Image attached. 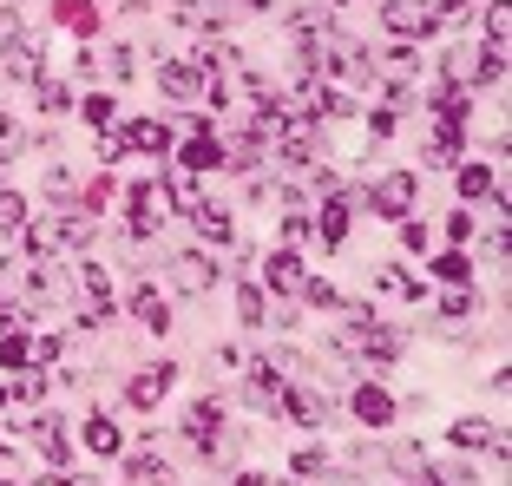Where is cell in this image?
Returning <instances> with one entry per match:
<instances>
[{"mask_svg": "<svg viewBox=\"0 0 512 486\" xmlns=\"http://www.w3.org/2000/svg\"><path fill=\"white\" fill-rule=\"evenodd\" d=\"M388 460H394V473H401V480H421V473H427V460H421V447H414V441H401Z\"/></svg>", "mask_w": 512, "mask_h": 486, "instance_id": "33", "label": "cell"}, {"mask_svg": "<svg viewBox=\"0 0 512 486\" xmlns=\"http://www.w3.org/2000/svg\"><path fill=\"white\" fill-rule=\"evenodd\" d=\"M263 276H270L276 296H302V283H309V276H302V263H296V250H276V257L263 263Z\"/></svg>", "mask_w": 512, "mask_h": 486, "instance_id": "8", "label": "cell"}, {"mask_svg": "<svg viewBox=\"0 0 512 486\" xmlns=\"http://www.w3.org/2000/svg\"><path fill=\"white\" fill-rule=\"evenodd\" d=\"M401 243H407V250H414V257H427V250H434V243H427V230H421V224H407V230H401Z\"/></svg>", "mask_w": 512, "mask_h": 486, "instance_id": "44", "label": "cell"}, {"mask_svg": "<svg viewBox=\"0 0 512 486\" xmlns=\"http://www.w3.org/2000/svg\"><path fill=\"white\" fill-rule=\"evenodd\" d=\"M355 421L388 427L394 421V395H388V388H375V381H368V388H355Z\"/></svg>", "mask_w": 512, "mask_h": 486, "instance_id": "11", "label": "cell"}, {"mask_svg": "<svg viewBox=\"0 0 512 486\" xmlns=\"http://www.w3.org/2000/svg\"><path fill=\"white\" fill-rule=\"evenodd\" d=\"M302 237H309V224H302V217H296V211H289V217H283V250H296V243H302Z\"/></svg>", "mask_w": 512, "mask_h": 486, "instance_id": "43", "label": "cell"}, {"mask_svg": "<svg viewBox=\"0 0 512 486\" xmlns=\"http://www.w3.org/2000/svg\"><path fill=\"white\" fill-rule=\"evenodd\" d=\"M302 303H309V309H342L348 296L335 283H316V276H309V283H302Z\"/></svg>", "mask_w": 512, "mask_h": 486, "instance_id": "30", "label": "cell"}, {"mask_svg": "<svg viewBox=\"0 0 512 486\" xmlns=\"http://www.w3.org/2000/svg\"><path fill=\"white\" fill-rule=\"evenodd\" d=\"M20 401H46V375H20Z\"/></svg>", "mask_w": 512, "mask_h": 486, "instance_id": "45", "label": "cell"}, {"mask_svg": "<svg viewBox=\"0 0 512 486\" xmlns=\"http://www.w3.org/2000/svg\"><path fill=\"white\" fill-rule=\"evenodd\" d=\"M0 66H7V79H20V86H40V40H33V33H27V40H20V46H7V53H0Z\"/></svg>", "mask_w": 512, "mask_h": 486, "instance_id": "6", "label": "cell"}, {"mask_svg": "<svg viewBox=\"0 0 512 486\" xmlns=\"http://www.w3.org/2000/svg\"><path fill=\"white\" fill-rule=\"evenodd\" d=\"M20 40H27V27H20L14 14H0V53H7V46H20Z\"/></svg>", "mask_w": 512, "mask_h": 486, "instance_id": "41", "label": "cell"}, {"mask_svg": "<svg viewBox=\"0 0 512 486\" xmlns=\"http://www.w3.org/2000/svg\"><path fill=\"white\" fill-rule=\"evenodd\" d=\"M480 27H486V46H506V33H512V0H493Z\"/></svg>", "mask_w": 512, "mask_h": 486, "instance_id": "24", "label": "cell"}, {"mask_svg": "<svg viewBox=\"0 0 512 486\" xmlns=\"http://www.w3.org/2000/svg\"><path fill=\"white\" fill-rule=\"evenodd\" d=\"M296 473H302V480H322V473H329V454H322V447H302V454H296Z\"/></svg>", "mask_w": 512, "mask_h": 486, "instance_id": "35", "label": "cell"}, {"mask_svg": "<svg viewBox=\"0 0 512 486\" xmlns=\"http://www.w3.org/2000/svg\"><path fill=\"white\" fill-rule=\"evenodd\" d=\"M237 316L250 322V329H263V322H270V303H263V289H250V283L237 289Z\"/></svg>", "mask_w": 512, "mask_h": 486, "instance_id": "26", "label": "cell"}, {"mask_svg": "<svg viewBox=\"0 0 512 486\" xmlns=\"http://www.w3.org/2000/svg\"><path fill=\"white\" fill-rule=\"evenodd\" d=\"M217 276H224V270H217L211 250H178V257H171V283H178L184 296H211Z\"/></svg>", "mask_w": 512, "mask_h": 486, "instance_id": "1", "label": "cell"}, {"mask_svg": "<svg viewBox=\"0 0 512 486\" xmlns=\"http://www.w3.org/2000/svg\"><path fill=\"white\" fill-rule=\"evenodd\" d=\"M197 230H204V237H211V243H230V211H217V204H197Z\"/></svg>", "mask_w": 512, "mask_h": 486, "instance_id": "25", "label": "cell"}, {"mask_svg": "<svg viewBox=\"0 0 512 486\" xmlns=\"http://www.w3.org/2000/svg\"><path fill=\"white\" fill-rule=\"evenodd\" d=\"M86 447H92V454H125L119 421H112V414H92V421H86Z\"/></svg>", "mask_w": 512, "mask_h": 486, "instance_id": "15", "label": "cell"}, {"mask_svg": "<svg viewBox=\"0 0 512 486\" xmlns=\"http://www.w3.org/2000/svg\"><path fill=\"white\" fill-rule=\"evenodd\" d=\"M171 395V362H158V368H138L132 381H125V401H132L138 414H151L158 401Z\"/></svg>", "mask_w": 512, "mask_h": 486, "instance_id": "4", "label": "cell"}, {"mask_svg": "<svg viewBox=\"0 0 512 486\" xmlns=\"http://www.w3.org/2000/svg\"><path fill=\"white\" fill-rule=\"evenodd\" d=\"M79 112H86L92 125H112V99H106V92H92V99H86V106H79Z\"/></svg>", "mask_w": 512, "mask_h": 486, "instance_id": "40", "label": "cell"}, {"mask_svg": "<svg viewBox=\"0 0 512 486\" xmlns=\"http://www.w3.org/2000/svg\"><path fill=\"white\" fill-rule=\"evenodd\" d=\"M322 237H329V243H342L348 237V198H329V204H322Z\"/></svg>", "mask_w": 512, "mask_h": 486, "instance_id": "27", "label": "cell"}, {"mask_svg": "<svg viewBox=\"0 0 512 486\" xmlns=\"http://www.w3.org/2000/svg\"><path fill=\"white\" fill-rule=\"evenodd\" d=\"M224 145H217V138H191V145H184V165L191 171H211V165H224Z\"/></svg>", "mask_w": 512, "mask_h": 486, "instance_id": "22", "label": "cell"}, {"mask_svg": "<svg viewBox=\"0 0 512 486\" xmlns=\"http://www.w3.org/2000/svg\"><path fill=\"white\" fill-rule=\"evenodd\" d=\"M27 230V198L20 191H0V237H20Z\"/></svg>", "mask_w": 512, "mask_h": 486, "instance_id": "21", "label": "cell"}, {"mask_svg": "<svg viewBox=\"0 0 512 486\" xmlns=\"http://www.w3.org/2000/svg\"><path fill=\"white\" fill-rule=\"evenodd\" d=\"M427 165H460V125H440L427 138Z\"/></svg>", "mask_w": 512, "mask_h": 486, "instance_id": "20", "label": "cell"}, {"mask_svg": "<svg viewBox=\"0 0 512 486\" xmlns=\"http://www.w3.org/2000/svg\"><path fill=\"white\" fill-rule=\"evenodd\" d=\"M414 486H440V480H414Z\"/></svg>", "mask_w": 512, "mask_h": 486, "instance_id": "50", "label": "cell"}, {"mask_svg": "<svg viewBox=\"0 0 512 486\" xmlns=\"http://www.w3.org/2000/svg\"><path fill=\"white\" fill-rule=\"evenodd\" d=\"M171 20H178V27H191V33H217V27H224V7H217V0H184Z\"/></svg>", "mask_w": 512, "mask_h": 486, "instance_id": "13", "label": "cell"}, {"mask_svg": "<svg viewBox=\"0 0 512 486\" xmlns=\"http://www.w3.org/2000/svg\"><path fill=\"white\" fill-rule=\"evenodd\" d=\"M132 316L145 322V329H158V335H171V309H165V296H158V289H132Z\"/></svg>", "mask_w": 512, "mask_h": 486, "instance_id": "12", "label": "cell"}, {"mask_svg": "<svg viewBox=\"0 0 512 486\" xmlns=\"http://www.w3.org/2000/svg\"><path fill=\"white\" fill-rule=\"evenodd\" d=\"M434 270L447 276L453 289H467V257H460V250H447V257H434Z\"/></svg>", "mask_w": 512, "mask_h": 486, "instance_id": "36", "label": "cell"}, {"mask_svg": "<svg viewBox=\"0 0 512 486\" xmlns=\"http://www.w3.org/2000/svg\"><path fill=\"white\" fill-rule=\"evenodd\" d=\"M0 408H7V388H0Z\"/></svg>", "mask_w": 512, "mask_h": 486, "instance_id": "51", "label": "cell"}, {"mask_svg": "<svg viewBox=\"0 0 512 486\" xmlns=\"http://www.w3.org/2000/svg\"><path fill=\"white\" fill-rule=\"evenodd\" d=\"M20 145H27V132H20V125H14V119H0V158H14V152H20Z\"/></svg>", "mask_w": 512, "mask_h": 486, "instance_id": "39", "label": "cell"}, {"mask_svg": "<svg viewBox=\"0 0 512 486\" xmlns=\"http://www.w3.org/2000/svg\"><path fill=\"white\" fill-rule=\"evenodd\" d=\"M40 112H46V119H60V112H73V92H66L60 79H40Z\"/></svg>", "mask_w": 512, "mask_h": 486, "instance_id": "29", "label": "cell"}, {"mask_svg": "<svg viewBox=\"0 0 512 486\" xmlns=\"http://www.w3.org/2000/svg\"><path fill=\"white\" fill-rule=\"evenodd\" d=\"M197 86H204V79H197V66H178V60H165V66H158V92H165L171 106H184V99H191Z\"/></svg>", "mask_w": 512, "mask_h": 486, "instance_id": "10", "label": "cell"}, {"mask_svg": "<svg viewBox=\"0 0 512 486\" xmlns=\"http://www.w3.org/2000/svg\"><path fill=\"white\" fill-rule=\"evenodd\" d=\"M0 362H7V368H27L33 362V342L20 329H7V335H0Z\"/></svg>", "mask_w": 512, "mask_h": 486, "instance_id": "31", "label": "cell"}, {"mask_svg": "<svg viewBox=\"0 0 512 486\" xmlns=\"http://www.w3.org/2000/svg\"><path fill=\"white\" fill-rule=\"evenodd\" d=\"M414 191H421L414 171H388L381 184H368V211H375V217H407V211H414Z\"/></svg>", "mask_w": 512, "mask_h": 486, "instance_id": "2", "label": "cell"}, {"mask_svg": "<svg viewBox=\"0 0 512 486\" xmlns=\"http://www.w3.org/2000/svg\"><path fill=\"white\" fill-rule=\"evenodd\" d=\"M263 486H289V480H263Z\"/></svg>", "mask_w": 512, "mask_h": 486, "instance_id": "49", "label": "cell"}, {"mask_svg": "<svg viewBox=\"0 0 512 486\" xmlns=\"http://www.w3.org/2000/svg\"><path fill=\"white\" fill-rule=\"evenodd\" d=\"M40 486H79V480H60V473H53V480H40Z\"/></svg>", "mask_w": 512, "mask_h": 486, "instance_id": "48", "label": "cell"}, {"mask_svg": "<svg viewBox=\"0 0 512 486\" xmlns=\"http://www.w3.org/2000/svg\"><path fill=\"white\" fill-rule=\"evenodd\" d=\"M335 7H348V0H335Z\"/></svg>", "mask_w": 512, "mask_h": 486, "instance_id": "52", "label": "cell"}, {"mask_svg": "<svg viewBox=\"0 0 512 486\" xmlns=\"http://www.w3.org/2000/svg\"><path fill=\"white\" fill-rule=\"evenodd\" d=\"M473 309V289H447V296H440V316H467Z\"/></svg>", "mask_w": 512, "mask_h": 486, "instance_id": "38", "label": "cell"}, {"mask_svg": "<svg viewBox=\"0 0 512 486\" xmlns=\"http://www.w3.org/2000/svg\"><path fill=\"white\" fill-rule=\"evenodd\" d=\"M46 191H53V204H60V211H66V204H79V184L66 178V171H53V178H46Z\"/></svg>", "mask_w": 512, "mask_h": 486, "instance_id": "37", "label": "cell"}, {"mask_svg": "<svg viewBox=\"0 0 512 486\" xmlns=\"http://www.w3.org/2000/svg\"><path fill=\"white\" fill-rule=\"evenodd\" d=\"M125 145H138V152H171V125L138 119V125H125Z\"/></svg>", "mask_w": 512, "mask_h": 486, "instance_id": "16", "label": "cell"}, {"mask_svg": "<svg viewBox=\"0 0 512 486\" xmlns=\"http://www.w3.org/2000/svg\"><path fill=\"white\" fill-rule=\"evenodd\" d=\"M283 414L302 421V427H322V421H329V401H322L316 388H283Z\"/></svg>", "mask_w": 512, "mask_h": 486, "instance_id": "7", "label": "cell"}, {"mask_svg": "<svg viewBox=\"0 0 512 486\" xmlns=\"http://www.w3.org/2000/svg\"><path fill=\"white\" fill-rule=\"evenodd\" d=\"M381 33H394V40H427V7L421 0H381Z\"/></svg>", "mask_w": 512, "mask_h": 486, "instance_id": "3", "label": "cell"}, {"mask_svg": "<svg viewBox=\"0 0 512 486\" xmlns=\"http://www.w3.org/2000/svg\"><path fill=\"white\" fill-rule=\"evenodd\" d=\"M460 198H467V204H480V198L506 204V191H499V178H493L486 165H467V171H460Z\"/></svg>", "mask_w": 512, "mask_h": 486, "instance_id": "14", "label": "cell"}, {"mask_svg": "<svg viewBox=\"0 0 512 486\" xmlns=\"http://www.w3.org/2000/svg\"><path fill=\"white\" fill-rule=\"evenodd\" d=\"M125 473H132L138 486H165V480H171L165 447H138V454H125Z\"/></svg>", "mask_w": 512, "mask_h": 486, "instance_id": "9", "label": "cell"}, {"mask_svg": "<svg viewBox=\"0 0 512 486\" xmlns=\"http://www.w3.org/2000/svg\"><path fill=\"white\" fill-rule=\"evenodd\" d=\"M33 441H40V454L53 460V467L73 454V441H66V427H60V421H33Z\"/></svg>", "mask_w": 512, "mask_h": 486, "instance_id": "19", "label": "cell"}, {"mask_svg": "<svg viewBox=\"0 0 512 486\" xmlns=\"http://www.w3.org/2000/svg\"><path fill=\"white\" fill-rule=\"evenodd\" d=\"M375 289H388V296H401V303H414V296H421V283H414L401 263H375Z\"/></svg>", "mask_w": 512, "mask_h": 486, "instance_id": "18", "label": "cell"}, {"mask_svg": "<svg viewBox=\"0 0 512 486\" xmlns=\"http://www.w3.org/2000/svg\"><path fill=\"white\" fill-rule=\"evenodd\" d=\"M375 73H394V79H414V46H388V53H375Z\"/></svg>", "mask_w": 512, "mask_h": 486, "instance_id": "23", "label": "cell"}, {"mask_svg": "<svg viewBox=\"0 0 512 486\" xmlns=\"http://www.w3.org/2000/svg\"><path fill=\"white\" fill-rule=\"evenodd\" d=\"M7 263H14V250H7V237H0V270H7Z\"/></svg>", "mask_w": 512, "mask_h": 486, "instance_id": "46", "label": "cell"}, {"mask_svg": "<svg viewBox=\"0 0 512 486\" xmlns=\"http://www.w3.org/2000/svg\"><path fill=\"white\" fill-rule=\"evenodd\" d=\"M197 66H204L211 79H224L230 66H237V53H230V46H217V40H204V53H197Z\"/></svg>", "mask_w": 512, "mask_h": 486, "instance_id": "32", "label": "cell"}, {"mask_svg": "<svg viewBox=\"0 0 512 486\" xmlns=\"http://www.w3.org/2000/svg\"><path fill=\"white\" fill-rule=\"evenodd\" d=\"M86 73L119 79V86H125V73H132V46H106V53H92V60H86Z\"/></svg>", "mask_w": 512, "mask_h": 486, "instance_id": "17", "label": "cell"}, {"mask_svg": "<svg viewBox=\"0 0 512 486\" xmlns=\"http://www.w3.org/2000/svg\"><path fill=\"white\" fill-rule=\"evenodd\" d=\"M79 289H86V296H92L99 309H112V276L99 270V263H86V270H79Z\"/></svg>", "mask_w": 512, "mask_h": 486, "instance_id": "28", "label": "cell"}, {"mask_svg": "<svg viewBox=\"0 0 512 486\" xmlns=\"http://www.w3.org/2000/svg\"><path fill=\"white\" fill-rule=\"evenodd\" d=\"M453 447H473V454L506 460V434H499L493 421H453Z\"/></svg>", "mask_w": 512, "mask_h": 486, "instance_id": "5", "label": "cell"}, {"mask_svg": "<svg viewBox=\"0 0 512 486\" xmlns=\"http://www.w3.org/2000/svg\"><path fill=\"white\" fill-rule=\"evenodd\" d=\"M447 79H453V86H467V79H473V53H453V60H447Z\"/></svg>", "mask_w": 512, "mask_h": 486, "instance_id": "42", "label": "cell"}, {"mask_svg": "<svg viewBox=\"0 0 512 486\" xmlns=\"http://www.w3.org/2000/svg\"><path fill=\"white\" fill-rule=\"evenodd\" d=\"M60 20H66V27H79V33H92V27H99V14H92L86 0H60Z\"/></svg>", "mask_w": 512, "mask_h": 486, "instance_id": "34", "label": "cell"}, {"mask_svg": "<svg viewBox=\"0 0 512 486\" xmlns=\"http://www.w3.org/2000/svg\"><path fill=\"white\" fill-rule=\"evenodd\" d=\"M237 486H263V473H243V480H237Z\"/></svg>", "mask_w": 512, "mask_h": 486, "instance_id": "47", "label": "cell"}]
</instances>
